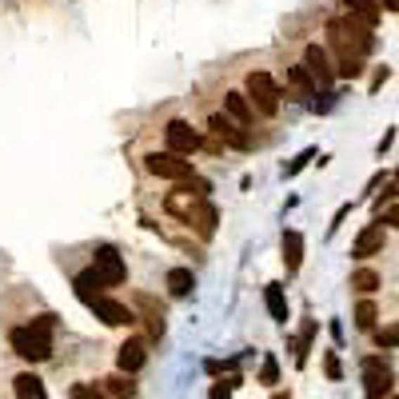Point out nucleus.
<instances>
[{"label": "nucleus", "instance_id": "obj_1", "mask_svg": "<svg viewBox=\"0 0 399 399\" xmlns=\"http://www.w3.org/2000/svg\"><path fill=\"white\" fill-rule=\"evenodd\" d=\"M52 327H56V315L44 312V315H37L32 324L13 327L8 344H13V351L20 355V360H28V363H44V360L52 355Z\"/></svg>", "mask_w": 399, "mask_h": 399}, {"label": "nucleus", "instance_id": "obj_2", "mask_svg": "<svg viewBox=\"0 0 399 399\" xmlns=\"http://www.w3.org/2000/svg\"><path fill=\"white\" fill-rule=\"evenodd\" d=\"M327 37H332V48H336V60H344V56H367V52L375 48V37L372 28L363 25V20H355V16H344V20H332L327 25Z\"/></svg>", "mask_w": 399, "mask_h": 399}, {"label": "nucleus", "instance_id": "obj_3", "mask_svg": "<svg viewBox=\"0 0 399 399\" xmlns=\"http://www.w3.org/2000/svg\"><path fill=\"white\" fill-rule=\"evenodd\" d=\"M244 96L251 100V108L260 116H275L280 112V84L268 72H248L244 80Z\"/></svg>", "mask_w": 399, "mask_h": 399}, {"label": "nucleus", "instance_id": "obj_4", "mask_svg": "<svg viewBox=\"0 0 399 399\" xmlns=\"http://www.w3.org/2000/svg\"><path fill=\"white\" fill-rule=\"evenodd\" d=\"M391 384H395L391 363H387L384 355H367V360H363V395L367 399H387L391 395Z\"/></svg>", "mask_w": 399, "mask_h": 399}, {"label": "nucleus", "instance_id": "obj_5", "mask_svg": "<svg viewBox=\"0 0 399 399\" xmlns=\"http://www.w3.org/2000/svg\"><path fill=\"white\" fill-rule=\"evenodd\" d=\"M144 168H148L152 176H160V180H172V184H180V180L192 176V160L176 156V152H148V156H144Z\"/></svg>", "mask_w": 399, "mask_h": 399}, {"label": "nucleus", "instance_id": "obj_6", "mask_svg": "<svg viewBox=\"0 0 399 399\" xmlns=\"http://www.w3.org/2000/svg\"><path fill=\"white\" fill-rule=\"evenodd\" d=\"M92 268L100 272V280L108 287H120L128 280V263H124V256L112 248V244H100L96 251H92Z\"/></svg>", "mask_w": 399, "mask_h": 399}, {"label": "nucleus", "instance_id": "obj_7", "mask_svg": "<svg viewBox=\"0 0 399 399\" xmlns=\"http://www.w3.org/2000/svg\"><path fill=\"white\" fill-rule=\"evenodd\" d=\"M303 68H308V76L315 80V88H332L336 84V64H332V52L324 48V44H308L303 48Z\"/></svg>", "mask_w": 399, "mask_h": 399}, {"label": "nucleus", "instance_id": "obj_8", "mask_svg": "<svg viewBox=\"0 0 399 399\" xmlns=\"http://www.w3.org/2000/svg\"><path fill=\"white\" fill-rule=\"evenodd\" d=\"M164 140H168V152H176V156H192V152L204 144L200 132L188 124V120H168V124H164Z\"/></svg>", "mask_w": 399, "mask_h": 399}, {"label": "nucleus", "instance_id": "obj_9", "mask_svg": "<svg viewBox=\"0 0 399 399\" xmlns=\"http://www.w3.org/2000/svg\"><path fill=\"white\" fill-rule=\"evenodd\" d=\"M88 308H92V315H96V320H104V324H108V327H132V324H136V320H140V315L132 312L128 303H120V299H108V296L92 299Z\"/></svg>", "mask_w": 399, "mask_h": 399}, {"label": "nucleus", "instance_id": "obj_10", "mask_svg": "<svg viewBox=\"0 0 399 399\" xmlns=\"http://www.w3.org/2000/svg\"><path fill=\"white\" fill-rule=\"evenodd\" d=\"M184 220L196 228L204 240H212L216 236V224H220V212H216L212 200L204 196V200H192V204H188V216H184Z\"/></svg>", "mask_w": 399, "mask_h": 399}, {"label": "nucleus", "instance_id": "obj_11", "mask_svg": "<svg viewBox=\"0 0 399 399\" xmlns=\"http://www.w3.org/2000/svg\"><path fill=\"white\" fill-rule=\"evenodd\" d=\"M384 244H387V228L384 224H367L360 236H355V244H351V256H355V260H372V256L384 251Z\"/></svg>", "mask_w": 399, "mask_h": 399}, {"label": "nucleus", "instance_id": "obj_12", "mask_svg": "<svg viewBox=\"0 0 399 399\" xmlns=\"http://www.w3.org/2000/svg\"><path fill=\"white\" fill-rule=\"evenodd\" d=\"M208 128H212L216 136L224 140V144H232V148H240V152L251 148V136L236 124V120H228V116H212V120H208Z\"/></svg>", "mask_w": 399, "mask_h": 399}, {"label": "nucleus", "instance_id": "obj_13", "mask_svg": "<svg viewBox=\"0 0 399 399\" xmlns=\"http://www.w3.org/2000/svg\"><path fill=\"white\" fill-rule=\"evenodd\" d=\"M144 360H148V351H144V339H124L120 348H116V367L120 372H128V375H136L140 367H144Z\"/></svg>", "mask_w": 399, "mask_h": 399}, {"label": "nucleus", "instance_id": "obj_14", "mask_svg": "<svg viewBox=\"0 0 399 399\" xmlns=\"http://www.w3.org/2000/svg\"><path fill=\"white\" fill-rule=\"evenodd\" d=\"M224 116L228 120H236L240 128L256 124V108H251V100L244 96V92H224Z\"/></svg>", "mask_w": 399, "mask_h": 399}, {"label": "nucleus", "instance_id": "obj_15", "mask_svg": "<svg viewBox=\"0 0 399 399\" xmlns=\"http://www.w3.org/2000/svg\"><path fill=\"white\" fill-rule=\"evenodd\" d=\"M284 80H287V88L296 92V100H303V104H312V96L320 92V88H315V80L308 76V68H303V64H287Z\"/></svg>", "mask_w": 399, "mask_h": 399}, {"label": "nucleus", "instance_id": "obj_16", "mask_svg": "<svg viewBox=\"0 0 399 399\" xmlns=\"http://www.w3.org/2000/svg\"><path fill=\"white\" fill-rule=\"evenodd\" d=\"M72 287H76V296L84 299V303H92V299L104 296V287H108V284L100 280L96 268H84V272H76V275H72Z\"/></svg>", "mask_w": 399, "mask_h": 399}, {"label": "nucleus", "instance_id": "obj_17", "mask_svg": "<svg viewBox=\"0 0 399 399\" xmlns=\"http://www.w3.org/2000/svg\"><path fill=\"white\" fill-rule=\"evenodd\" d=\"M136 303L144 308V320H148L152 339H160V336H164V303H156L148 292H136Z\"/></svg>", "mask_w": 399, "mask_h": 399}, {"label": "nucleus", "instance_id": "obj_18", "mask_svg": "<svg viewBox=\"0 0 399 399\" xmlns=\"http://www.w3.org/2000/svg\"><path fill=\"white\" fill-rule=\"evenodd\" d=\"M13 391L16 399H48V391H44V379H40L37 372H20L13 379Z\"/></svg>", "mask_w": 399, "mask_h": 399}, {"label": "nucleus", "instance_id": "obj_19", "mask_svg": "<svg viewBox=\"0 0 399 399\" xmlns=\"http://www.w3.org/2000/svg\"><path fill=\"white\" fill-rule=\"evenodd\" d=\"M344 8H348V16H355V20H363L367 28H375V20H379V0H339Z\"/></svg>", "mask_w": 399, "mask_h": 399}, {"label": "nucleus", "instance_id": "obj_20", "mask_svg": "<svg viewBox=\"0 0 399 399\" xmlns=\"http://www.w3.org/2000/svg\"><path fill=\"white\" fill-rule=\"evenodd\" d=\"M164 284H168V292H172L176 299H184V296H192L196 275H192V268H172V272L164 275Z\"/></svg>", "mask_w": 399, "mask_h": 399}, {"label": "nucleus", "instance_id": "obj_21", "mask_svg": "<svg viewBox=\"0 0 399 399\" xmlns=\"http://www.w3.org/2000/svg\"><path fill=\"white\" fill-rule=\"evenodd\" d=\"M299 263H303V236H299V232H284V268H287V275H296Z\"/></svg>", "mask_w": 399, "mask_h": 399}, {"label": "nucleus", "instance_id": "obj_22", "mask_svg": "<svg viewBox=\"0 0 399 399\" xmlns=\"http://www.w3.org/2000/svg\"><path fill=\"white\" fill-rule=\"evenodd\" d=\"M263 303L272 312L275 324H287V296H284V284H268L263 287Z\"/></svg>", "mask_w": 399, "mask_h": 399}, {"label": "nucleus", "instance_id": "obj_23", "mask_svg": "<svg viewBox=\"0 0 399 399\" xmlns=\"http://www.w3.org/2000/svg\"><path fill=\"white\" fill-rule=\"evenodd\" d=\"M104 391H108L112 399H136V379H132L128 372H116V375L104 379Z\"/></svg>", "mask_w": 399, "mask_h": 399}, {"label": "nucleus", "instance_id": "obj_24", "mask_svg": "<svg viewBox=\"0 0 399 399\" xmlns=\"http://www.w3.org/2000/svg\"><path fill=\"white\" fill-rule=\"evenodd\" d=\"M176 192H180V196H188V200H204L208 196V192H212V184H208V180H204V176H188V180H180V184H176Z\"/></svg>", "mask_w": 399, "mask_h": 399}, {"label": "nucleus", "instance_id": "obj_25", "mask_svg": "<svg viewBox=\"0 0 399 399\" xmlns=\"http://www.w3.org/2000/svg\"><path fill=\"white\" fill-rule=\"evenodd\" d=\"M375 320H379L375 303L372 299H360V308H355V327H360V332H375Z\"/></svg>", "mask_w": 399, "mask_h": 399}, {"label": "nucleus", "instance_id": "obj_26", "mask_svg": "<svg viewBox=\"0 0 399 399\" xmlns=\"http://www.w3.org/2000/svg\"><path fill=\"white\" fill-rule=\"evenodd\" d=\"M375 348H384V351L399 348V320H395V324H384V327H375Z\"/></svg>", "mask_w": 399, "mask_h": 399}, {"label": "nucleus", "instance_id": "obj_27", "mask_svg": "<svg viewBox=\"0 0 399 399\" xmlns=\"http://www.w3.org/2000/svg\"><path fill=\"white\" fill-rule=\"evenodd\" d=\"M351 287H355V292H363V296H372L375 287H379V275H375L372 268H360V272L351 275Z\"/></svg>", "mask_w": 399, "mask_h": 399}, {"label": "nucleus", "instance_id": "obj_28", "mask_svg": "<svg viewBox=\"0 0 399 399\" xmlns=\"http://www.w3.org/2000/svg\"><path fill=\"white\" fill-rule=\"evenodd\" d=\"M68 399H112V395L96 384H72L68 387Z\"/></svg>", "mask_w": 399, "mask_h": 399}, {"label": "nucleus", "instance_id": "obj_29", "mask_svg": "<svg viewBox=\"0 0 399 399\" xmlns=\"http://www.w3.org/2000/svg\"><path fill=\"white\" fill-rule=\"evenodd\" d=\"M360 72H363L360 56H344V60H336V76H344V80H355Z\"/></svg>", "mask_w": 399, "mask_h": 399}, {"label": "nucleus", "instance_id": "obj_30", "mask_svg": "<svg viewBox=\"0 0 399 399\" xmlns=\"http://www.w3.org/2000/svg\"><path fill=\"white\" fill-rule=\"evenodd\" d=\"M312 160H315V148H303V152L296 156V160H292V164L284 168V176H299L303 168H308V164H312Z\"/></svg>", "mask_w": 399, "mask_h": 399}, {"label": "nucleus", "instance_id": "obj_31", "mask_svg": "<svg viewBox=\"0 0 399 399\" xmlns=\"http://www.w3.org/2000/svg\"><path fill=\"white\" fill-rule=\"evenodd\" d=\"M260 384H280V363H275V355H263V367H260Z\"/></svg>", "mask_w": 399, "mask_h": 399}, {"label": "nucleus", "instance_id": "obj_32", "mask_svg": "<svg viewBox=\"0 0 399 399\" xmlns=\"http://www.w3.org/2000/svg\"><path fill=\"white\" fill-rule=\"evenodd\" d=\"M232 387H240V379H220V384H212V391H208V399H232Z\"/></svg>", "mask_w": 399, "mask_h": 399}, {"label": "nucleus", "instance_id": "obj_33", "mask_svg": "<svg viewBox=\"0 0 399 399\" xmlns=\"http://www.w3.org/2000/svg\"><path fill=\"white\" fill-rule=\"evenodd\" d=\"M324 372H327V379H339V375H344V367H339V355H336V351H327V355H324Z\"/></svg>", "mask_w": 399, "mask_h": 399}, {"label": "nucleus", "instance_id": "obj_34", "mask_svg": "<svg viewBox=\"0 0 399 399\" xmlns=\"http://www.w3.org/2000/svg\"><path fill=\"white\" fill-rule=\"evenodd\" d=\"M395 196H399V184H387V192H384L379 200H375V208H384V204H391Z\"/></svg>", "mask_w": 399, "mask_h": 399}, {"label": "nucleus", "instance_id": "obj_35", "mask_svg": "<svg viewBox=\"0 0 399 399\" xmlns=\"http://www.w3.org/2000/svg\"><path fill=\"white\" fill-rule=\"evenodd\" d=\"M384 224H387V228H399V204H395V208H391V212L384 216Z\"/></svg>", "mask_w": 399, "mask_h": 399}, {"label": "nucleus", "instance_id": "obj_36", "mask_svg": "<svg viewBox=\"0 0 399 399\" xmlns=\"http://www.w3.org/2000/svg\"><path fill=\"white\" fill-rule=\"evenodd\" d=\"M387 76H391V72H387V68H379V72H375V80H372V88H384Z\"/></svg>", "mask_w": 399, "mask_h": 399}, {"label": "nucleus", "instance_id": "obj_37", "mask_svg": "<svg viewBox=\"0 0 399 399\" xmlns=\"http://www.w3.org/2000/svg\"><path fill=\"white\" fill-rule=\"evenodd\" d=\"M379 8H387V13H399V0H379Z\"/></svg>", "mask_w": 399, "mask_h": 399}, {"label": "nucleus", "instance_id": "obj_38", "mask_svg": "<svg viewBox=\"0 0 399 399\" xmlns=\"http://www.w3.org/2000/svg\"><path fill=\"white\" fill-rule=\"evenodd\" d=\"M275 399H287V395H275Z\"/></svg>", "mask_w": 399, "mask_h": 399}, {"label": "nucleus", "instance_id": "obj_39", "mask_svg": "<svg viewBox=\"0 0 399 399\" xmlns=\"http://www.w3.org/2000/svg\"><path fill=\"white\" fill-rule=\"evenodd\" d=\"M387 399H399V395H387Z\"/></svg>", "mask_w": 399, "mask_h": 399}]
</instances>
